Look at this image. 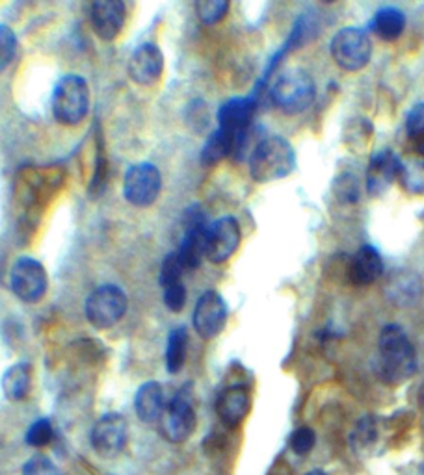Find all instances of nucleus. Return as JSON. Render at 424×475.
I'll return each mask as SVG.
<instances>
[{"instance_id": "cd10ccee", "label": "nucleus", "mask_w": 424, "mask_h": 475, "mask_svg": "<svg viewBox=\"0 0 424 475\" xmlns=\"http://www.w3.org/2000/svg\"><path fill=\"white\" fill-rule=\"evenodd\" d=\"M185 264L179 256L177 251H172L167 253L166 258L162 260V267H160V275H158V281H160V286L166 288L169 284H176V282H181V277L185 273Z\"/></svg>"}, {"instance_id": "c85d7f7f", "label": "nucleus", "mask_w": 424, "mask_h": 475, "mask_svg": "<svg viewBox=\"0 0 424 475\" xmlns=\"http://www.w3.org/2000/svg\"><path fill=\"white\" fill-rule=\"evenodd\" d=\"M230 12L228 0H200L195 4V13L205 24H216L220 22Z\"/></svg>"}, {"instance_id": "20e7f679", "label": "nucleus", "mask_w": 424, "mask_h": 475, "mask_svg": "<svg viewBox=\"0 0 424 475\" xmlns=\"http://www.w3.org/2000/svg\"><path fill=\"white\" fill-rule=\"evenodd\" d=\"M272 103L287 115H298L313 104L317 85L313 76L303 69L283 73L270 89Z\"/></svg>"}, {"instance_id": "39448f33", "label": "nucleus", "mask_w": 424, "mask_h": 475, "mask_svg": "<svg viewBox=\"0 0 424 475\" xmlns=\"http://www.w3.org/2000/svg\"><path fill=\"white\" fill-rule=\"evenodd\" d=\"M329 52L338 67L356 73L369 66L373 58V41L363 28L345 26L331 38Z\"/></svg>"}, {"instance_id": "c756f323", "label": "nucleus", "mask_w": 424, "mask_h": 475, "mask_svg": "<svg viewBox=\"0 0 424 475\" xmlns=\"http://www.w3.org/2000/svg\"><path fill=\"white\" fill-rule=\"evenodd\" d=\"M17 36L8 24H0V75H3L15 59Z\"/></svg>"}, {"instance_id": "a878e982", "label": "nucleus", "mask_w": 424, "mask_h": 475, "mask_svg": "<svg viewBox=\"0 0 424 475\" xmlns=\"http://www.w3.org/2000/svg\"><path fill=\"white\" fill-rule=\"evenodd\" d=\"M186 353H188V329L179 325L167 335L166 370L174 375L179 373L186 363Z\"/></svg>"}, {"instance_id": "6e6552de", "label": "nucleus", "mask_w": 424, "mask_h": 475, "mask_svg": "<svg viewBox=\"0 0 424 475\" xmlns=\"http://www.w3.org/2000/svg\"><path fill=\"white\" fill-rule=\"evenodd\" d=\"M162 190V175L157 166L149 162L134 164L127 169L123 178V197L138 208L151 206Z\"/></svg>"}, {"instance_id": "c9c22d12", "label": "nucleus", "mask_w": 424, "mask_h": 475, "mask_svg": "<svg viewBox=\"0 0 424 475\" xmlns=\"http://www.w3.org/2000/svg\"><path fill=\"white\" fill-rule=\"evenodd\" d=\"M376 438V426H374V420L373 418H363L354 433V442L365 445L369 444Z\"/></svg>"}, {"instance_id": "423d86ee", "label": "nucleus", "mask_w": 424, "mask_h": 475, "mask_svg": "<svg viewBox=\"0 0 424 475\" xmlns=\"http://www.w3.org/2000/svg\"><path fill=\"white\" fill-rule=\"evenodd\" d=\"M127 307V295L120 286L103 284L95 288L86 300V318L95 329H112L123 319Z\"/></svg>"}, {"instance_id": "473e14b6", "label": "nucleus", "mask_w": 424, "mask_h": 475, "mask_svg": "<svg viewBox=\"0 0 424 475\" xmlns=\"http://www.w3.org/2000/svg\"><path fill=\"white\" fill-rule=\"evenodd\" d=\"M348 127H350V132L347 134L348 143L352 147H357V148L366 145V141H369V138L373 134V125L366 121L365 117H354V119H350Z\"/></svg>"}, {"instance_id": "0eeeda50", "label": "nucleus", "mask_w": 424, "mask_h": 475, "mask_svg": "<svg viewBox=\"0 0 424 475\" xmlns=\"http://www.w3.org/2000/svg\"><path fill=\"white\" fill-rule=\"evenodd\" d=\"M10 286L19 301L28 305L40 303L49 288V277L43 264L31 256L19 258L12 267Z\"/></svg>"}, {"instance_id": "dca6fc26", "label": "nucleus", "mask_w": 424, "mask_h": 475, "mask_svg": "<svg viewBox=\"0 0 424 475\" xmlns=\"http://www.w3.org/2000/svg\"><path fill=\"white\" fill-rule=\"evenodd\" d=\"M253 112H256V99L253 97H235L225 101L218 110V129L237 136L244 147Z\"/></svg>"}, {"instance_id": "2eb2a0df", "label": "nucleus", "mask_w": 424, "mask_h": 475, "mask_svg": "<svg viewBox=\"0 0 424 475\" xmlns=\"http://www.w3.org/2000/svg\"><path fill=\"white\" fill-rule=\"evenodd\" d=\"M127 10L122 0H95L90 8V21L97 38L114 41L125 26Z\"/></svg>"}, {"instance_id": "4468645a", "label": "nucleus", "mask_w": 424, "mask_h": 475, "mask_svg": "<svg viewBox=\"0 0 424 475\" xmlns=\"http://www.w3.org/2000/svg\"><path fill=\"white\" fill-rule=\"evenodd\" d=\"M164 73V54L155 43H141L129 59V76L138 85H153Z\"/></svg>"}, {"instance_id": "7c9ffc66", "label": "nucleus", "mask_w": 424, "mask_h": 475, "mask_svg": "<svg viewBox=\"0 0 424 475\" xmlns=\"http://www.w3.org/2000/svg\"><path fill=\"white\" fill-rule=\"evenodd\" d=\"M54 436L52 424L47 418L36 420L26 431V444L32 445V448H43V445L50 444Z\"/></svg>"}, {"instance_id": "f8f14e48", "label": "nucleus", "mask_w": 424, "mask_h": 475, "mask_svg": "<svg viewBox=\"0 0 424 475\" xmlns=\"http://www.w3.org/2000/svg\"><path fill=\"white\" fill-rule=\"evenodd\" d=\"M127 422L122 414L110 412L99 418L92 429V445L101 457H116L127 444Z\"/></svg>"}, {"instance_id": "72a5a7b5", "label": "nucleus", "mask_w": 424, "mask_h": 475, "mask_svg": "<svg viewBox=\"0 0 424 475\" xmlns=\"http://www.w3.org/2000/svg\"><path fill=\"white\" fill-rule=\"evenodd\" d=\"M186 288L183 282H176V284H169L164 288V305L169 312H181L186 305Z\"/></svg>"}, {"instance_id": "bb28decb", "label": "nucleus", "mask_w": 424, "mask_h": 475, "mask_svg": "<svg viewBox=\"0 0 424 475\" xmlns=\"http://www.w3.org/2000/svg\"><path fill=\"white\" fill-rule=\"evenodd\" d=\"M406 134L413 153L424 157V103L415 104L406 115Z\"/></svg>"}, {"instance_id": "b1692460", "label": "nucleus", "mask_w": 424, "mask_h": 475, "mask_svg": "<svg viewBox=\"0 0 424 475\" xmlns=\"http://www.w3.org/2000/svg\"><path fill=\"white\" fill-rule=\"evenodd\" d=\"M406 28V13L401 8H380L373 19L374 34L383 41H397Z\"/></svg>"}, {"instance_id": "5701e85b", "label": "nucleus", "mask_w": 424, "mask_h": 475, "mask_svg": "<svg viewBox=\"0 0 424 475\" xmlns=\"http://www.w3.org/2000/svg\"><path fill=\"white\" fill-rule=\"evenodd\" d=\"M32 386V366L28 363H17L10 366L3 375V392L10 401H23Z\"/></svg>"}, {"instance_id": "e433bc0d", "label": "nucleus", "mask_w": 424, "mask_h": 475, "mask_svg": "<svg viewBox=\"0 0 424 475\" xmlns=\"http://www.w3.org/2000/svg\"><path fill=\"white\" fill-rule=\"evenodd\" d=\"M419 405H420V410L424 412V382H422L420 390H419Z\"/></svg>"}, {"instance_id": "393cba45", "label": "nucleus", "mask_w": 424, "mask_h": 475, "mask_svg": "<svg viewBox=\"0 0 424 475\" xmlns=\"http://www.w3.org/2000/svg\"><path fill=\"white\" fill-rule=\"evenodd\" d=\"M399 181L408 193L424 195V157L411 153L406 158H401Z\"/></svg>"}, {"instance_id": "f03ea898", "label": "nucleus", "mask_w": 424, "mask_h": 475, "mask_svg": "<svg viewBox=\"0 0 424 475\" xmlns=\"http://www.w3.org/2000/svg\"><path fill=\"white\" fill-rule=\"evenodd\" d=\"M296 167V153L289 139L265 138L249 157V175L256 183L266 184L291 175Z\"/></svg>"}, {"instance_id": "6ab92c4d", "label": "nucleus", "mask_w": 424, "mask_h": 475, "mask_svg": "<svg viewBox=\"0 0 424 475\" xmlns=\"http://www.w3.org/2000/svg\"><path fill=\"white\" fill-rule=\"evenodd\" d=\"M383 272V260L373 246H361L348 264V281L356 286L373 284Z\"/></svg>"}, {"instance_id": "2f4dec72", "label": "nucleus", "mask_w": 424, "mask_h": 475, "mask_svg": "<svg viewBox=\"0 0 424 475\" xmlns=\"http://www.w3.org/2000/svg\"><path fill=\"white\" fill-rule=\"evenodd\" d=\"M315 442H317V435L311 427H298L293 435H291V450L296 455H307L311 450L315 448Z\"/></svg>"}, {"instance_id": "f704fd0d", "label": "nucleus", "mask_w": 424, "mask_h": 475, "mask_svg": "<svg viewBox=\"0 0 424 475\" xmlns=\"http://www.w3.org/2000/svg\"><path fill=\"white\" fill-rule=\"evenodd\" d=\"M23 475H60V470L56 468V464L50 459L43 455H36L31 461L24 462Z\"/></svg>"}, {"instance_id": "9b49d317", "label": "nucleus", "mask_w": 424, "mask_h": 475, "mask_svg": "<svg viewBox=\"0 0 424 475\" xmlns=\"http://www.w3.org/2000/svg\"><path fill=\"white\" fill-rule=\"evenodd\" d=\"M207 230H209V225L200 208H192V211H188L185 236L177 249L186 272H194L202 265V260L205 258Z\"/></svg>"}, {"instance_id": "aec40b11", "label": "nucleus", "mask_w": 424, "mask_h": 475, "mask_svg": "<svg viewBox=\"0 0 424 475\" xmlns=\"http://www.w3.org/2000/svg\"><path fill=\"white\" fill-rule=\"evenodd\" d=\"M387 300L397 307H411L422 295V281L411 270L392 272L385 284Z\"/></svg>"}, {"instance_id": "f257e3e1", "label": "nucleus", "mask_w": 424, "mask_h": 475, "mask_svg": "<svg viewBox=\"0 0 424 475\" xmlns=\"http://www.w3.org/2000/svg\"><path fill=\"white\" fill-rule=\"evenodd\" d=\"M378 377L387 384H401L417 373V353L397 323L385 325L378 336Z\"/></svg>"}, {"instance_id": "9d476101", "label": "nucleus", "mask_w": 424, "mask_h": 475, "mask_svg": "<svg viewBox=\"0 0 424 475\" xmlns=\"http://www.w3.org/2000/svg\"><path fill=\"white\" fill-rule=\"evenodd\" d=\"M242 240L240 223L233 216H223L214 221L207 230L205 256L212 264L228 262L239 249Z\"/></svg>"}, {"instance_id": "1a4fd4ad", "label": "nucleus", "mask_w": 424, "mask_h": 475, "mask_svg": "<svg viewBox=\"0 0 424 475\" xmlns=\"http://www.w3.org/2000/svg\"><path fill=\"white\" fill-rule=\"evenodd\" d=\"M228 316L230 312L223 297L216 290H207L200 295V300H197L194 307V329L202 338L212 340L225 329Z\"/></svg>"}, {"instance_id": "7ed1b4c3", "label": "nucleus", "mask_w": 424, "mask_h": 475, "mask_svg": "<svg viewBox=\"0 0 424 475\" xmlns=\"http://www.w3.org/2000/svg\"><path fill=\"white\" fill-rule=\"evenodd\" d=\"M50 108L56 121L75 127L90 112V85L80 75H64L52 89Z\"/></svg>"}, {"instance_id": "f3484780", "label": "nucleus", "mask_w": 424, "mask_h": 475, "mask_svg": "<svg viewBox=\"0 0 424 475\" xmlns=\"http://www.w3.org/2000/svg\"><path fill=\"white\" fill-rule=\"evenodd\" d=\"M401 169V158L394 155L389 148H382V151L374 153L369 167H366V192L373 197H378L385 193L391 184L399 178Z\"/></svg>"}, {"instance_id": "ddd939ff", "label": "nucleus", "mask_w": 424, "mask_h": 475, "mask_svg": "<svg viewBox=\"0 0 424 475\" xmlns=\"http://www.w3.org/2000/svg\"><path fill=\"white\" fill-rule=\"evenodd\" d=\"M158 424L160 433L167 442L181 444L188 440L195 429V412L188 398L179 394L169 401Z\"/></svg>"}, {"instance_id": "412c9836", "label": "nucleus", "mask_w": 424, "mask_h": 475, "mask_svg": "<svg viewBox=\"0 0 424 475\" xmlns=\"http://www.w3.org/2000/svg\"><path fill=\"white\" fill-rule=\"evenodd\" d=\"M166 405L167 403L164 398V389L157 381L141 384L134 396V410L138 414V418L146 424L160 422Z\"/></svg>"}, {"instance_id": "a211bd4d", "label": "nucleus", "mask_w": 424, "mask_h": 475, "mask_svg": "<svg viewBox=\"0 0 424 475\" xmlns=\"http://www.w3.org/2000/svg\"><path fill=\"white\" fill-rule=\"evenodd\" d=\"M251 408V396L246 386L235 384L225 389L216 399V414L225 427H237Z\"/></svg>"}, {"instance_id": "4be33fe9", "label": "nucleus", "mask_w": 424, "mask_h": 475, "mask_svg": "<svg viewBox=\"0 0 424 475\" xmlns=\"http://www.w3.org/2000/svg\"><path fill=\"white\" fill-rule=\"evenodd\" d=\"M239 151H242V141L231 132L216 129L205 141V147L202 151V162L205 166H214Z\"/></svg>"}, {"instance_id": "4c0bfd02", "label": "nucleus", "mask_w": 424, "mask_h": 475, "mask_svg": "<svg viewBox=\"0 0 424 475\" xmlns=\"http://www.w3.org/2000/svg\"><path fill=\"white\" fill-rule=\"evenodd\" d=\"M305 475H326V473L320 471V470H313V471H307Z\"/></svg>"}]
</instances>
